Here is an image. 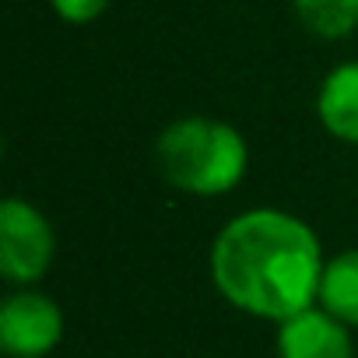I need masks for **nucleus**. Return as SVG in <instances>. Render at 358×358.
I'll return each instance as SVG.
<instances>
[{
	"label": "nucleus",
	"instance_id": "8",
	"mask_svg": "<svg viewBox=\"0 0 358 358\" xmlns=\"http://www.w3.org/2000/svg\"><path fill=\"white\" fill-rule=\"evenodd\" d=\"M306 32L320 39H348L358 29V0H292Z\"/></svg>",
	"mask_w": 358,
	"mask_h": 358
},
{
	"label": "nucleus",
	"instance_id": "4",
	"mask_svg": "<svg viewBox=\"0 0 358 358\" xmlns=\"http://www.w3.org/2000/svg\"><path fill=\"white\" fill-rule=\"evenodd\" d=\"M64 341V309L36 292L15 288L0 302V348L11 358H46Z\"/></svg>",
	"mask_w": 358,
	"mask_h": 358
},
{
	"label": "nucleus",
	"instance_id": "5",
	"mask_svg": "<svg viewBox=\"0 0 358 358\" xmlns=\"http://www.w3.org/2000/svg\"><path fill=\"white\" fill-rule=\"evenodd\" d=\"M278 358H355L351 327L320 302L278 323Z\"/></svg>",
	"mask_w": 358,
	"mask_h": 358
},
{
	"label": "nucleus",
	"instance_id": "9",
	"mask_svg": "<svg viewBox=\"0 0 358 358\" xmlns=\"http://www.w3.org/2000/svg\"><path fill=\"white\" fill-rule=\"evenodd\" d=\"M109 4L113 0H50L57 18H64L67 25H88V22L102 18L109 11Z\"/></svg>",
	"mask_w": 358,
	"mask_h": 358
},
{
	"label": "nucleus",
	"instance_id": "1",
	"mask_svg": "<svg viewBox=\"0 0 358 358\" xmlns=\"http://www.w3.org/2000/svg\"><path fill=\"white\" fill-rule=\"evenodd\" d=\"M323 246L309 222L281 208H250L229 218L208 253L218 295L246 316L281 323L320 299Z\"/></svg>",
	"mask_w": 358,
	"mask_h": 358
},
{
	"label": "nucleus",
	"instance_id": "7",
	"mask_svg": "<svg viewBox=\"0 0 358 358\" xmlns=\"http://www.w3.org/2000/svg\"><path fill=\"white\" fill-rule=\"evenodd\" d=\"M316 302L327 313H334L341 323L358 327V246L355 250H341L337 257H330L323 264L320 299Z\"/></svg>",
	"mask_w": 358,
	"mask_h": 358
},
{
	"label": "nucleus",
	"instance_id": "6",
	"mask_svg": "<svg viewBox=\"0 0 358 358\" xmlns=\"http://www.w3.org/2000/svg\"><path fill=\"white\" fill-rule=\"evenodd\" d=\"M316 120L334 141L358 148V60L327 71L316 92Z\"/></svg>",
	"mask_w": 358,
	"mask_h": 358
},
{
	"label": "nucleus",
	"instance_id": "3",
	"mask_svg": "<svg viewBox=\"0 0 358 358\" xmlns=\"http://www.w3.org/2000/svg\"><path fill=\"white\" fill-rule=\"evenodd\" d=\"M57 260V232L50 218L22 201L8 197L0 204V274L15 288H32L50 274Z\"/></svg>",
	"mask_w": 358,
	"mask_h": 358
},
{
	"label": "nucleus",
	"instance_id": "2",
	"mask_svg": "<svg viewBox=\"0 0 358 358\" xmlns=\"http://www.w3.org/2000/svg\"><path fill=\"white\" fill-rule=\"evenodd\" d=\"M155 165L179 194L222 197L246 179L250 144L225 120L179 116L155 137Z\"/></svg>",
	"mask_w": 358,
	"mask_h": 358
}]
</instances>
